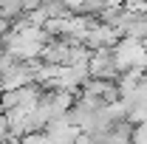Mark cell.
<instances>
[{
    "mask_svg": "<svg viewBox=\"0 0 147 144\" xmlns=\"http://www.w3.org/2000/svg\"><path fill=\"white\" fill-rule=\"evenodd\" d=\"M144 51H147V40H144Z\"/></svg>",
    "mask_w": 147,
    "mask_h": 144,
    "instance_id": "7",
    "label": "cell"
},
{
    "mask_svg": "<svg viewBox=\"0 0 147 144\" xmlns=\"http://www.w3.org/2000/svg\"><path fill=\"white\" fill-rule=\"evenodd\" d=\"M20 144H57V141H51L45 133H31V136H23Z\"/></svg>",
    "mask_w": 147,
    "mask_h": 144,
    "instance_id": "4",
    "label": "cell"
},
{
    "mask_svg": "<svg viewBox=\"0 0 147 144\" xmlns=\"http://www.w3.org/2000/svg\"><path fill=\"white\" fill-rule=\"evenodd\" d=\"M113 54H116V62H119L122 73L133 71V68H147L144 42H136V40H122V42L113 48Z\"/></svg>",
    "mask_w": 147,
    "mask_h": 144,
    "instance_id": "2",
    "label": "cell"
},
{
    "mask_svg": "<svg viewBox=\"0 0 147 144\" xmlns=\"http://www.w3.org/2000/svg\"><path fill=\"white\" fill-rule=\"evenodd\" d=\"M9 31H11V23H9L6 17H0V37H6Z\"/></svg>",
    "mask_w": 147,
    "mask_h": 144,
    "instance_id": "5",
    "label": "cell"
},
{
    "mask_svg": "<svg viewBox=\"0 0 147 144\" xmlns=\"http://www.w3.org/2000/svg\"><path fill=\"white\" fill-rule=\"evenodd\" d=\"M88 68H91V76H93V79H105V82H119V79H122V68H119V62H116L113 48L93 51Z\"/></svg>",
    "mask_w": 147,
    "mask_h": 144,
    "instance_id": "1",
    "label": "cell"
},
{
    "mask_svg": "<svg viewBox=\"0 0 147 144\" xmlns=\"http://www.w3.org/2000/svg\"><path fill=\"white\" fill-rule=\"evenodd\" d=\"M23 14H26V3H20V0H3V3H0V17H6L11 26H14Z\"/></svg>",
    "mask_w": 147,
    "mask_h": 144,
    "instance_id": "3",
    "label": "cell"
},
{
    "mask_svg": "<svg viewBox=\"0 0 147 144\" xmlns=\"http://www.w3.org/2000/svg\"><path fill=\"white\" fill-rule=\"evenodd\" d=\"M6 54V42H3V37H0V57Z\"/></svg>",
    "mask_w": 147,
    "mask_h": 144,
    "instance_id": "6",
    "label": "cell"
}]
</instances>
